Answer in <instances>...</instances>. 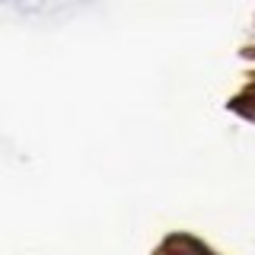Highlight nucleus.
I'll return each mask as SVG.
<instances>
[{
	"instance_id": "1",
	"label": "nucleus",
	"mask_w": 255,
	"mask_h": 255,
	"mask_svg": "<svg viewBox=\"0 0 255 255\" xmlns=\"http://www.w3.org/2000/svg\"><path fill=\"white\" fill-rule=\"evenodd\" d=\"M185 243H188V249H191V255H214L211 249H204L201 243H195V239H188V236H185ZM182 255H185V252H182Z\"/></svg>"
}]
</instances>
